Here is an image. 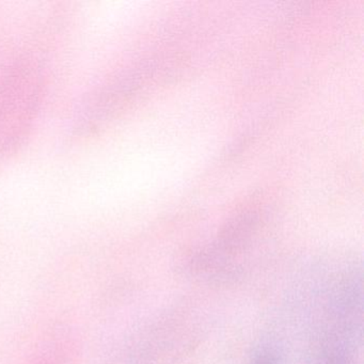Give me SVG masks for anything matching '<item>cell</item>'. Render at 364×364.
Segmentation results:
<instances>
[{
	"label": "cell",
	"instance_id": "obj_1",
	"mask_svg": "<svg viewBox=\"0 0 364 364\" xmlns=\"http://www.w3.org/2000/svg\"><path fill=\"white\" fill-rule=\"evenodd\" d=\"M252 364H277V357L269 351L259 353L253 360Z\"/></svg>",
	"mask_w": 364,
	"mask_h": 364
}]
</instances>
